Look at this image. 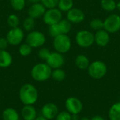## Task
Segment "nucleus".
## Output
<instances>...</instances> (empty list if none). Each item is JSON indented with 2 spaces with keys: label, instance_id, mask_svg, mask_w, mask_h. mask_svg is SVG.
Segmentation results:
<instances>
[{
  "label": "nucleus",
  "instance_id": "obj_3",
  "mask_svg": "<svg viewBox=\"0 0 120 120\" xmlns=\"http://www.w3.org/2000/svg\"><path fill=\"white\" fill-rule=\"evenodd\" d=\"M87 70L91 78L94 79H101L105 76L108 68L104 62L101 60H95L89 64Z\"/></svg>",
  "mask_w": 120,
  "mask_h": 120
},
{
  "label": "nucleus",
  "instance_id": "obj_22",
  "mask_svg": "<svg viewBox=\"0 0 120 120\" xmlns=\"http://www.w3.org/2000/svg\"><path fill=\"white\" fill-rule=\"evenodd\" d=\"M74 2L72 0H59L58 4V8L64 12H68L73 8Z\"/></svg>",
  "mask_w": 120,
  "mask_h": 120
},
{
  "label": "nucleus",
  "instance_id": "obj_24",
  "mask_svg": "<svg viewBox=\"0 0 120 120\" xmlns=\"http://www.w3.org/2000/svg\"><path fill=\"white\" fill-rule=\"evenodd\" d=\"M101 7L106 11H113L117 7V3L115 0H101Z\"/></svg>",
  "mask_w": 120,
  "mask_h": 120
},
{
  "label": "nucleus",
  "instance_id": "obj_9",
  "mask_svg": "<svg viewBox=\"0 0 120 120\" xmlns=\"http://www.w3.org/2000/svg\"><path fill=\"white\" fill-rule=\"evenodd\" d=\"M104 30L109 33H115L120 30V16L111 14L104 20Z\"/></svg>",
  "mask_w": 120,
  "mask_h": 120
},
{
  "label": "nucleus",
  "instance_id": "obj_21",
  "mask_svg": "<svg viewBox=\"0 0 120 120\" xmlns=\"http://www.w3.org/2000/svg\"><path fill=\"white\" fill-rule=\"evenodd\" d=\"M66 77L65 72L61 68H57L52 70L51 78L56 82H63Z\"/></svg>",
  "mask_w": 120,
  "mask_h": 120
},
{
  "label": "nucleus",
  "instance_id": "obj_10",
  "mask_svg": "<svg viewBox=\"0 0 120 120\" xmlns=\"http://www.w3.org/2000/svg\"><path fill=\"white\" fill-rule=\"evenodd\" d=\"M24 32L23 30L17 27L11 28L7 33L6 38L7 39L8 44L12 46H17L22 43L24 39Z\"/></svg>",
  "mask_w": 120,
  "mask_h": 120
},
{
  "label": "nucleus",
  "instance_id": "obj_35",
  "mask_svg": "<svg viewBox=\"0 0 120 120\" xmlns=\"http://www.w3.org/2000/svg\"><path fill=\"white\" fill-rule=\"evenodd\" d=\"M91 120H106L104 117H101V116H100V115H95V116H94Z\"/></svg>",
  "mask_w": 120,
  "mask_h": 120
},
{
  "label": "nucleus",
  "instance_id": "obj_20",
  "mask_svg": "<svg viewBox=\"0 0 120 120\" xmlns=\"http://www.w3.org/2000/svg\"><path fill=\"white\" fill-rule=\"evenodd\" d=\"M110 120H120V101L114 103L108 111Z\"/></svg>",
  "mask_w": 120,
  "mask_h": 120
},
{
  "label": "nucleus",
  "instance_id": "obj_14",
  "mask_svg": "<svg viewBox=\"0 0 120 120\" xmlns=\"http://www.w3.org/2000/svg\"><path fill=\"white\" fill-rule=\"evenodd\" d=\"M85 18L84 13L79 8H72L67 12V19L71 23H79Z\"/></svg>",
  "mask_w": 120,
  "mask_h": 120
},
{
  "label": "nucleus",
  "instance_id": "obj_29",
  "mask_svg": "<svg viewBox=\"0 0 120 120\" xmlns=\"http://www.w3.org/2000/svg\"><path fill=\"white\" fill-rule=\"evenodd\" d=\"M7 23L8 26L11 28L18 27V25L20 23V20H19L18 16L15 14L9 15L7 19Z\"/></svg>",
  "mask_w": 120,
  "mask_h": 120
},
{
  "label": "nucleus",
  "instance_id": "obj_11",
  "mask_svg": "<svg viewBox=\"0 0 120 120\" xmlns=\"http://www.w3.org/2000/svg\"><path fill=\"white\" fill-rule=\"evenodd\" d=\"M46 63L52 70L60 68L65 63V58L62 53L57 51L51 52V54L46 60Z\"/></svg>",
  "mask_w": 120,
  "mask_h": 120
},
{
  "label": "nucleus",
  "instance_id": "obj_23",
  "mask_svg": "<svg viewBox=\"0 0 120 120\" xmlns=\"http://www.w3.org/2000/svg\"><path fill=\"white\" fill-rule=\"evenodd\" d=\"M59 28L60 30L61 34H68L72 28V23L68 20V19H62L58 23Z\"/></svg>",
  "mask_w": 120,
  "mask_h": 120
},
{
  "label": "nucleus",
  "instance_id": "obj_2",
  "mask_svg": "<svg viewBox=\"0 0 120 120\" xmlns=\"http://www.w3.org/2000/svg\"><path fill=\"white\" fill-rule=\"evenodd\" d=\"M52 69L46 63H39L34 65L31 70L32 78L39 82L47 81L51 77Z\"/></svg>",
  "mask_w": 120,
  "mask_h": 120
},
{
  "label": "nucleus",
  "instance_id": "obj_34",
  "mask_svg": "<svg viewBox=\"0 0 120 120\" xmlns=\"http://www.w3.org/2000/svg\"><path fill=\"white\" fill-rule=\"evenodd\" d=\"M8 45V41L6 37L0 38V50H6Z\"/></svg>",
  "mask_w": 120,
  "mask_h": 120
},
{
  "label": "nucleus",
  "instance_id": "obj_5",
  "mask_svg": "<svg viewBox=\"0 0 120 120\" xmlns=\"http://www.w3.org/2000/svg\"><path fill=\"white\" fill-rule=\"evenodd\" d=\"M77 45L82 48H89L94 43V34L89 30H80L75 37Z\"/></svg>",
  "mask_w": 120,
  "mask_h": 120
},
{
  "label": "nucleus",
  "instance_id": "obj_1",
  "mask_svg": "<svg viewBox=\"0 0 120 120\" xmlns=\"http://www.w3.org/2000/svg\"><path fill=\"white\" fill-rule=\"evenodd\" d=\"M19 98L25 105H34L39 98V92L37 88L32 84L22 85L19 90Z\"/></svg>",
  "mask_w": 120,
  "mask_h": 120
},
{
  "label": "nucleus",
  "instance_id": "obj_28",
  "mask_svg": "<svg viewBox=\"0 0 120 120\" xmlns=\"http://www.w3.org/2000/svg\"><path fill=\"white\" fill-rule=\"evenodd\" d=\"M10 4L11 7L15 11H22L26 4L25 0H10Z\"/></svg>",
  "mask_w": 120,
  "mask_h": 120
},
{
  "label": "nucleus",
  "instance_id": "obj_36",
  "mask_svg": "<svg viewBox=\"0 0 120 120\" xmlns=\"http://www.w3.org/2000/svg\"><path fill=\"white\" fill-rule=\"evenodd\" d=\"M72 120H79L78 115H72Z\"/></svg>",
  "mask_w": 120,
  "mask_h": 120
},
{
  "label": "nucleus",
  "instance_id": "obj_38",
  "mask_svg": "<svg viewBox=\"0 0 120 120\" xmlns=\"http://www.w3.org/2000/svg\"><path fill=\"white\" fill-rule=\"evenodd\" d=\"M34 120H46V118H44V117H42L41 115V116H39V117H37L36 119Z\"/></svg>",
  "mask_w": 120,
  "mask_h": 120
},
{
  "label": "nucleus",
  "instance_id": "obj_27",
  "mask_svg": "<svg viewBox=\"0 0 120 120\" xmlns=\"http://www.w3.org/2000/svg\"><path fill=\"white\" fill-rule=\"evenodd\" d=\"M34 25H35V21L34 18L28 16L24 19L22 22V27L26 31H29V32L32 31L33 28L34 27Z\"/></svg>",
  "mask_w": 120,
  "mask_h": 120
},
{
  "label": "nucleus",
  "instance_id": "obj_7",
  "mask_svg": "<svg viewBox=\"0 0 120 120\" xmlns=\"http://www.w3.org/2000/svg\"><path fill=\"white\" fill-rule=\"evenodd\" d=\"M62 11L57 8H49L47 9L44 15L43 20L45 24L49 25L58 24L62 20Z\"/></svg>",
  "mask_w": 120,
  "mask_h": 120
},
{
  "label": "nucleus",
  "instance_id": "obj_13",
  "mask_svg": "<svg viewBox=\"0 0 120 120\" xmlns=\"http://www.w3.org/2000/svg\"><path fill=\"white\" fill-rule=\"evenodd\" d=\"M46 11V8L44 7V6L41 2H39L32 4L30 6L27 11V14L30 17L34 19H37L43 17Z\"/></svg>",
  "mask_w": 120,
  "mask_h": 120
},
{
  "label": "nucleus",
  "instance_id": "obj_31",
  "mask_svg": "<svg viewBox=\"0 0 120 120\" xmlns=\"http://www.w3.org/2000/svg\"><path fill=\"white\" fill-rule=\"evenodd\" d=\"M51 54V51L49 49L46 48V47H43L41 48L39 51H38V56L40 59L43 60H46V59L49 58V55Z\"/></svg>",
  "mask_w": 120,
  "mask_h": 120
},
{
  "label": "nucleus",
  "instance_id": "obj_37",
  "mask_svg": "<svg viewBox=\"0 0 120 120\" xmlns=\"http://www.w3.org/2000/svg\"><path fill=\"white\" fill-rule=\"evenodd\" d=\"M28 1L32 3V4H35V3H39L41 1V0H28Z\"/></svg>",
  "mask_w": 120,
  "mask_h": 120
},
{
  "label": "nucleus",
  "instance_id": "obj_18",
  "mask_svg": "<svg viewBox=\"0 0 120 120\" xmlns=\"http://www.w3.org/2000/svg\"><path fill=\"white\" fill-rule=\"evenodd\" d=\"M3 120H19L20 115L13 108H7L2 112Z\"/></svg>",
  "mask_w": 120,
  "mask_h": 120
},
{
  "label": "nucleus",
  "instance_id": "obj_17",
  "mask_svg": "<svg viewBox=\"0 0 120 120\" xmlns=\"http://www.w3.org/2000/svg\"><path fill=\"white\" fill-rule=\"evenodd\" d=\"M13 63L11 54L6 50H0V68H6Z\"/></svg>",
  "mask_w": 120,
  "mask_h": 120
},
{
  "label": "nucleus",
  "instance_id": "obj_26",
  "mask_svg": "<svg viewBox=\"0 0 120 120\" xmlns=\"http://www.w3.org/2000/svg\"><path fill=\"white\" fill-rule=\"evenodd\" d=\"M90 27L96 31L103 30L104 29V21L100 18H94L90 22Z\"/></svg>",
  "mask_w": 120,
  "mask_h": 120
},
{
  "label": "nucleus",
  "instance_id": "obj_33",
  "mask_svg": "<svg viewBox=\"0 0 120 120\" xmlns=\"http://www.w3.org/2000/svg\"><path fill=\"white\" fill-rule=\"evenodd\" d=\"M56 120H72V115L67 110L59 112L56 117Z\"/></svg>",
  "mask_w": 120,
  "mask_h": 120
},
{
  "label": "nucleus",
  "instance_id": "obj_39",
  "mask_svg": "<svg viewBox=\"0 0 120 120\" xmlns=\"http://www.w3.org/2000/svg\"><path fill=\"white\" fill-rule=\"evenodd\" d=\"M116 8H117L119 11H120V1H119L117 3V7H116Z\"/></svg>",
  "mask_w": 120,
  "mask_h": 120
},
{
  "label": "nucleus",
  "instance_id": "obj_19",
  "mask_svg": "<svg viewBox=\"0 0 120 120\" xmlns=\"http://www.w3.org/2000/svg\"><path fill=\"white\" fill-rule=\"evenodd\" d=\"M90 64L89 59L83 54L79 55L75 59V65L79 70H87Z\"/></svg>",
  "mask_w": 120,
  "mask_h": 120
},
{
  "label": "nucleus",
  "instance_id": "obj_30",
  "mask_svg": "<svg viewBox=\"0 0 120 120\" xmlns=\"http://www.w3.org/2000/svg\"><path fill=\"white\" fill-rule=\"evenodd\" d=\"M49 34L50 36H51L52 37L55 38L56 37L60 35L61 34L60 30L59 28V26L58 24H54V25H49Z\"/></svg>",
  "mask_w": 120,
  "mask_h": 120
},
{
  "label": "nucleus",
  "instance_id": "obj_25",
  "mask_svg": "<svg viewBox=\"0 0 120 120\" xmlns=\"http://www.w3.org/2000/svg\"><path fill=\"white\" fill-rule=\"evenodd\" d=\"M32 48L27 43L20 44L19 49H18L20 55L23 57H26L30 55L32 53Z\"/></svg>",
  "mask_w": 120,
  "mask_h": 120
},
{
  "label": "nucleus",
  "instance_id": "obj_40",
  "mask_svg": "<svg viewBox=\"0 0 120 120\" xmlns=\"http://www.w3.org/2000/svg\"><path fill=\"white\" fill-rule=\"evenodd\" d=\"M79 120H91V119H89V118H88V117H82L81 119H79Z\"/></svg>",
  "mask_w": 120,
  "mask_h": 120
},
{
  "label": "nucleus",
  "instance_id": "obj_32",
  "mask_svg": "<svg viewBox=\"0 0 120 120\" xmlns=\"http://www.w3.org/2000/svg\"><path fill=\"white\" fill-rule=\"evenodd\" d=\"M59 0H41V3L44 6V7L47 9L56 8L58 6Z\"/></svg>",
  "mask_w": 120,
  "mask_h": 120
},
{
  "label": "nucleus",
  "instance_id": "obj_12",
  "mask_svg": "<svg viewBox=\"0 0 120 120\" xmlns=\"http://www.w3.org/2000/svg\"><path fill=\"white\" fill-rule=\"evenodd\" d=\"M41 116L48 120H53L59 112L58 108L53 103H47L44 104L41 110Z\"/></svg>",
  "mask_w": 120,
  "mask_h": 120
},
{
  "label": "nucleus",
  "instance_id": "obj_8",
  "mask_svg": "<svg viewBox=\"0 0 120 120\" xmlns=\"http://www.w3.org/2000/svg\"><path fill=\"white\" fill-rule=\"evenodd\" d=\"M65 107L71 115H79L83 110V103L78 98L70 96L66 99Z\"/></svg>",
  "mask_w": 120,
  "mask_h": 120
},
{
  "label": "nucleus",
  "instance_id": "obj_16",
  "mask_svg": "<svg viewBox=\"0 0 120 120\" xmlns=\"http://www.w3.org/2000/svg\"><path fill=\"white\" fill-rule=\"evenodd\" d=\"M23 120H34L37 116V111L34 105H25L20 111Z\"/></svg>",
  "mask_w": 120,
  "mask_h": 120
},
{
  "label": "nucleus",
  "instance_id": "obj_15",
  "mask_svg": "<svg viewBox=\"0 0 120 120\" xmlns=\"http://www.w3.org/2000/svg\"><path fill=\"white\" fill-rule=\"evenodd\" d=\"M110 39V33L104 29L96 31V34H94V42L101 47L106 46L109 44Z\"/></svg>",
  "mask_w": 120,
  "mask_h": 120
},
{
  "label": "nucleus",
  "instance_id": "obj_4",
  "mask_svg": "<svg viewBox=\"0 0 120 120\" xmlns=\"http://www.w3.org/2000/svg\"><path fill=\"white\" fill-rule=\"evenodd\" d=\"M53 45L57 52L63 54L68 53L70 50L72 42L68 34H60L53 38Z\"/></svg>",
  "mask_w": 120,
  "mask_h": 120
},
{
  "label": "nucleus",
  "instance_id": "obj_6",
  "mask_svg": "<svg viewBox=\"0 0 120 120\" xmlns=\"http://www.w3.org/2000/svg\"><path fill=\"white\" fill-rule=\"evenodd\" d=\"M45 42V35L41 32L37 30L30 31L26 37V43H27L32 48L41 47Z\"/></svg>",
  "mask_w": 120,
  "mask_h": 120
}]
</instances>
